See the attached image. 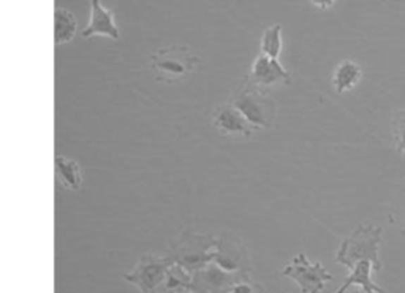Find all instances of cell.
I'll list each match as a JSON object with an SVG mask.
<instances>
[{"instance_id":"3957f363","label":"cell","mask_w":405,"mask_h":293,"mask_svg":"<svg viewBox=\"0 0 405 293\" xmlns=\"http://www.w3.org/2000/svg\"><path fill=\"white\" fill-rule=\"evenodd\" d=\"M237 111H241L250 123L260 127H269L275 119V104L269 97V94L263 91L261 87L249 85L246 81L237 94L230 101Z\"/></svg>"},{"instance_id":"9c48e42d","label":"cell","mask_w":405,"mask_h":293,"mask_svg":"<svg viewBox=\"0 0 405 293\" xmlns=\"http://www.w3.org/2000/svg\"><path fill=\"white\" fill-rule=\"evenodd\" d=\"M363 72L361 67L358 66L356 62L353 61H344L340 62L336 72H334V78H332V85L334 89H336L337 94H344L350 89L355 87L359 80H361Z\"/></svg>"},{"instance_id":"4fadbf2b","label":"cell","mask_w":405,"mask_h":293,"mask_svg":"<svg viewBox=\"0 0 405 293\" xmlns=\"http://www.w3.org/2000/svg\"><path fill=\"white\" fill-rule=\"evenodd\" d=\"M394 138H396V144L397 149H399L401 156L405 158V110L397 114L394 119Z\"/></svg>"},{"instance_id":"8992f818","label":"cell","mask_w":405,"mask_h":293,"mask_svg":"<svg viewBox=\"0 0 405 293\" xmlns=\"http://www.w3.org/2000/svg\"><path fill=\"white\" fill-rule=\"evenodd\" d=\"M290 80H292L290 73L280 66V62L278 59H271V57H268L265 54H260L255 59L249 78L246 81L249 85L256 87H266L275 85V82L279 81H285L288 85Z\"/></svg>"},{"instance_id":"30bf717a","label":"cell","mask_w":405,"mask_h":293,"mask_svg":"<svg viewBox=\"0 0 405 293\" xmlns=\"http://www.w3.org/2000/svg\"><path fill=\"white\" fill-rule=\"evenodd\" d=\"M56 176L59 182L66 189L70 190H80L81 187V168L80 165L75 161H70V158L63 156H56Z\"/></svg>"},{"instance_id":"8fae6325","label":"cell","mask_w":405,"mask_h":293,"mask_svg":"<svg viewBox=\"0 0 405 293\" xmlns=\"http://www.w3.org/2000/svg\"><path fill=\"white\" fill-rule=\"evenodd\" d=\"M54 19H56V27H54L56 44H63L68 43L70 40H73L76 29H78V24H76V19L72 13L67 11L66 8L57 6Z\"/></svg>"},{"instance_id":"7c38bea8","label":"cell","mask_w":405,"mask_h":293,"mask_svg":"<svg viewBox=\"0 0 405 293\" xmlns=\"http://www.w3.org/2000/svg\"><path fill=\"white\" fill-rule=\"evenodd\" d=\"M280 30H282L280 24H274L265 30V35L261 38V54L279 61V54L282 49Z\"/></svg>"},{"instance_id":"6da1fadb","label":"cell","mask_w":405,"mask_h":293,"mask_svg":"<svg viewBox=\"0 0 405 293\" xmlns=\"http://www.w3.org/2000/svg\"><path fill=\"white\" fill-rule=\"evenodd\" d=\"M382 233V227L378 225H359L351 237L344 239L336 260L349 266L351 275L336 293H345L351 285H359L368 293H387L370 279L372 270L382 268L378 258Z\"/></svg>"},{"instance_id":"277c9868","label":"cell","mask_w":405,"mask_h":293,"mask_svg":"<svg viewBox=\"0 0 405 293\" xmlns=\"http://www.w3.org/2000/svg\"><path fill=\"white\" fill-rule=\"evenodd\" d=\"M282 276L292 278L298 282L301 293H320L325 287V282L331 281L332 276L321 263H312L306 254H298L292 263L285 266Z\"/></svg>"},{"instance_id":"ba28073f","label":"cell","mask_w":405,"mask_h":293,"mask_svg":"<svg viewBox=\"0 0 405 293\" xmlns=\"http://www.w3.org/2000/svg\"><path fill=\"white\" fill-rule=\"evenodd\" d=\"M92 35H106L114 40H119V29L114 23V16L111 11H108L105 6L100 4V0H92V15L91 23L82 30V37Z\"/></svg>"},{"instance_id":"52a82bcc","label":"cell","mask_w":405,"mask_h":293,"mask_svg":"<svg viewBox=\"0 0 405 293\" xmlns=\"http://www.w3.org/2000/svg\"><path fill=\"white\" fill-rule=\"evenodd\" d=\"M170 265V260H147L138 265V268L132 275L125 276L128 281L139 285V289L144 293H156V287L162 281L166 271V266Z\"/></svg>"},{"instance_id":"e0dca14e","label":"cell","mask_w":405,"mask_h":293,"mask_svg":"<svg viewBox=\"0 0 405 293\" xmlns=\"http://www.w3.org/2000/svg\"><path fill=\"white\" fill-rule=\"evenodd\" d=\"M402 235H405V228H404V230H402Z\"/></svg>"},{"instance_id":"9a60e30c","label":"cell","mask_w":405,"mask_h":293,"mask_svg":"<svg viewBox=\"0 0 405 293\" xmlns=\"http://www.w3.org/2000/svg\"><path fill=\"white\" fill-rule=\"evenodd\" d=\"M230 293H255L254 289L250 287V285H236L235 289H231Z\"/></svg>"},{"instance_id":"7a4b0ae2","label":"cell","mask_w":405,"mask_h":293,"mask_svg":"<svg viewBox=\"0 0 405 293\" xmlns=\"http://www.w3.org/2000/svg\"><path fill=\"white\" fill-rule=\"evenodd\" d=\"M200 59L187 46L162 48L154 53L151 66L156 73V80L162 82H175L189 76Z\"/></svg>"},{"instance_id":"5bb4252c","label":"cell","mask_w":405,"mask_h":293,"mask_svg":"<svg viewBox=\"0 0 405 293\" xmlns=\"http://www.w3.org/2000/svg\"><path fill=\"white\" fill-rule=\"evenodd\" d=\"M311 2L317 6V8H323V10H326V8H331V6L334 5V2H336V0H311Z\"/></svg>"},{"instance_id":"5b68a950","label":"cell","mask_w":405,"mask_h":293,"mask_svg":"<svg viewBox=\"0 0 405 293\" xmlns=\"http://www.w3.org/2000/svg\"><path fill=\"white\" fill-rule=\"evenodd\" d=\"M212 123H214L216 130L225 137L249 138L252 137L255 132L260 130V127H256L250 123V120L244 116L241 111H237L230 101L217 108Z\"/></svg>"},{"instance_id":"2e32d148","label":"cell","mask_w":405,"mask_h":293,"mask_svg":"<svg viewBox=\"0 0 405 293\" xmlns=\"http://www.w3.org/2000/svg\"><path fill=\"white\" fill-rule=\"evenodd\" d=\"M353 293H368V292H366V290H361V292L356 290V292H353Z\"/></svg>"}]
</instances>
